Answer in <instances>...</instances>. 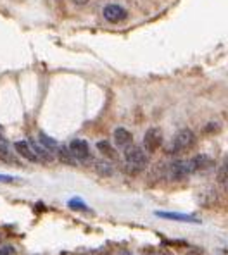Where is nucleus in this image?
Here are the masks:
<instances>
[{
    "instance_id": "obj_1",
    "label": "nucleus",
    "mask_w": 228,
    "mask_h": 255,
    "mask_svg": "<svg viewBox=\"0 0 228 255\" xmlns=\"http://www.w3.org/2000/svg\"><path fill=\"white\" fill-rule=\"evenodd\" d=\"M125 162H126V169L133 174L142 172L147 167L149 164V157L144 152V148L137 147V145H130L128 148H125Z\"/></svg>"
},
{
    "instance_id": "obj_2",
    "label": "nucleus",
    "mask_w": 228,
    "mask_h": 255,
    "mask_svg": "<svg viewBox=\"0 0 228 255\" xmlns=\"http://www.w3.org/2000/svg\"><path fill=\"white\" fill-rule=\"evenodd\" d=\"M196 145V134L190 129H180L177 134L173 136L171 143L168 145L166 152L171 155H178V153H185Z\"/></svg>"
},
{
    "instance_id": "obj_3",
    "label": "nucleus",
    "mask_w": 228,
    "mask_h": 255,
    "mask_svg": "<svg viewBox=\"0 0 228 255\" xmlns=\"http://www.w3.org/2000/svg\"><path fill=\"white\" fill-rule=\"evenodd\" d=\"M163 145V131L159 128H151V129L145 131L144 134V148L145 152L149 153H154L158 152Z\"/></svg>"
},
{
    "instance_id": "obj_4",
    "label": "nucleus",
    "mask_w": 228,
    "mask_h": 255,
    "mask_svg": "<svg viewBox=\"0 0 228 255\" xmlns=\"http://www.w3.org/2000/svg\"><path fill=\"white\" fill-rule=\"evenodd\" d=\"M69 150L73 152V155L76 157V160H81V162H87V160L92 159V152H90V147L85 140H73L69 143Z\"/></svg>"
},
{
    "instance_id": "obj_5",
    "label": "nucleus",
    "mask_w": 228,
    "mask_h": 255,
    "mask_svg": "<svg viewBox=\"0 0 228 255\" xmlns=\"http://www.w3.org/2000/svg\"><path fill=\"white\" fill-rule=\"evenodd\" d=\"M102 14H104V19L109 22H121L128 17V12H126L119 3H107V5L104 7Z\"/></svg>"
},
{
    "instance_id": "obj_6",
    "label": "nucleus",
    "mask_w": 228,
    "mask_h": 255,
    "mask_svg": "<svg viewBox=\"0 0 228 255\" xmlns=\"http://www.w3.org/2000/svg\"><path fill=\"white\" fill-rule=\"evenodd\" d=\"M192 166L190 160H173L170 164V176L173 179H183L189 174H192Z\"/></svg>"
},
{
    "instance_id": "obj_7",
    "label": "nucleus",
    "mask_w": 228,
    "mask_h": 255,
    "mask_svg": "<svg viewBox=\"0 0 228 255\" xmlns=\"http://www.w3.org/2000/svg\"><path fill=\"white\" fill-rule=\"evenodd\" d=\"M14 148H16V152L19 153L23 159L29 160V162H38L40 160L29 141H16V143H14Z\"/></svg>"
},
{
    "instance_id": "obj_8",
    "label": "nucleus",
    "mask_w": 228,
    "mask_h": 255,
    "mask_svg": "<svg viewBox=\"0 0 228 255\" xmlns=\"http://www.w3.org/2000/svg\"><path fill=\"white\" fill-rule=\"evenodd\" d=\"M114 143L119 148H128L130 145H133V136L126 128H116L114 129Z\"/></svg>"
},
{
    "instance_id": "obj_9",
    "label": "nucleus",
    "mask_w": 228,
    "mask_h": 255,
    "mask_svg": "<svg viewBox=\"0 0 228 255\" xmlns=\"http://www.w3.org/2000/svg\"><path fill=\"white\" fill-rule=\"evenodd\" d=\"M156 216L163 217V219H170V221H180V223H201V219L189 214H177V212H163V211H156Z\"/></svg>"
},
{
    "instance_id": "obj_10",
    "label": "nucleus",
    "mask_w": 228,
    "mask_h": 255,
    "mask_svg": "<svg viewBox=\"0 0 228 255\" xmlns=\"http://www.w3.org/2000/svg\"><path fill=\"white\" fill-rule=\"evenodd\" d=\"M190 166H192L194 172H201V171L209 169V167L213 166V160H211V157L204 155V153H199V155L190 159Z\"/></svg>"
},
{
    "instance_id": "obj_11",
    "label": "nucleus",
    "mask_w": 228,
    "mask_h": 255,
    "mask_svg": "<svg viewBox=\"0 0 228 255\" xmlns=\"http://www.w3.org/2000/svg\"><path fill=\"white\" fill-rule=\"evenodd\" d=\"M97 150H99V152L102 153V155L106 157V159H111V160L118 159V152H116V148L109 143V141L100 140L99 143H97Z\"/></svg>"
},
{
    "instance_id": "obj_12",
    "label": "nucleus",
    "mask_w": 228,
    "mask_h": 255,
    "mask_svg": "<svg viewBox=\"0 0 228 255\" xmlns=\"http://www.w3.org/2000/svg\"><path fill=\"white\" fill-rule=\"evenodd\" d=\"M57 157L62 164H66V166H74V164H76V157L73 155V152L69 150V147H59Z\"/></svg>"
},
{
    "instance_id": "obj_13",
    "label": "nucleus",
    "mask_w": 228,
    "mask_h": 255,
    "mask_svg": "<svg viewBox=\"0 0 228 255\" xmlns=\"http://www.w3.org/2000/svg\"><path fill=\"white\" fill-rule=\"evenodd\" d=\"M38 138H40V143H42L45 148L50 150V152H57V150H59V143L54 140V138L48 136V134H45V133H40V134H38Z\"/></svg>"
},
{
    "instance_id": "obj_14",
    "label": "nucleus",
    "mask_w": 228,
    "mask_h": 255,
    "mask_svg": "<svg viewBox=\"0 0 228 255\" xmlns=\"http://www.w3.org/2000/svg\"><path fill=\"white\" fill-rule=\"evenodd\" d=\"M0 160H3V162H9V164L16 162V160H14V155L10 153V150L7 148V145L2 143V141H0Z\"/></svg>"
},
{
    "instance_id": "obj_15",
    "label": "nucleus",
    "mask_w": 228,
    "mask_h": 255,
    "mask_svg": "<svg viewBox=\"0 0 228 255\" xmlns=\"http://www.w3.org/2000/svg\"><path fill=\"white\" fill-rule=\"evenodd\" d=\"M95 169H97V172H100V174H104V176L113 174V167H111L107 162H95Z\"/></svg>"
},
{
    "instance_id": "obj_16",
    "label": "nucleus",
    "mask_w": 228,
    "mask_h": 255,
    "mask_svg": "<svg viewBox=\"0 0 228 255\" xmlns=\"http://www.w3.org/2000/svg\"><path fill=\"white\" fill-rule=\"evenodd\" d=\"M69 207L74 209V211H88V207L83 204V200H80V198H73V200H69Z\"/></svg>"
},
{
    "instance_id": "obj_17",
    "label": "nucleus",
    "mask_w": 228,
    "mask_h": 255,
    "mask_svg": "<svg viewBox=\"0 0 228 255\" xmlns=\"http://www.w3.org/2000/svg\"><path fill=\"white\" fill-rule=\"evenodd\" d=\"M17 178L14 176H7V174H0V183H16Z\"/></svg>"
},
{
    "instance_id": "obj_18",
    "label": "nucleus",
    "mask_w": 228,
    "mask_h": 255,
    "mask_svg": "<svg viewBox=\"0 0 228 255\" xmlns=\"http://www.w3.org/2000/svg\"><path fill=\"white\" fill-rule=\"evenodd\" d=\"M74 3H76V5H85V3L88 2V0H73Z\"/></svg>"
},
{
    "instance_id": "obj_19",
    "label": "nucleus",
    "mask_w": 228,
    "mask_h": 255,
    "mask_svg": "<svg viewBox=\"0 0 228 255\" xmlns=\"http://www.w3.org/2000/svg\"><path fill=\"white\" fill-rule=\"evenodd\" d=\"M119 255H132L128 252V250H121V252H119Z\"/></svg>"
},
{
    "instance_id": "obj_20",
    "label": "nucleus",
    "mask_w": 228,
    "mask_h": 255,
    "mask_svg": "<svg viewBox=\"0 0 228 255\" xmlns=\"http://www.w3.org/2000/svg\"><path fill=\"white\" fill-rule=\"evenodd\" d=\"M158 255H173V254H170V252H159Z\"/></svg>"
}]
</instances>
